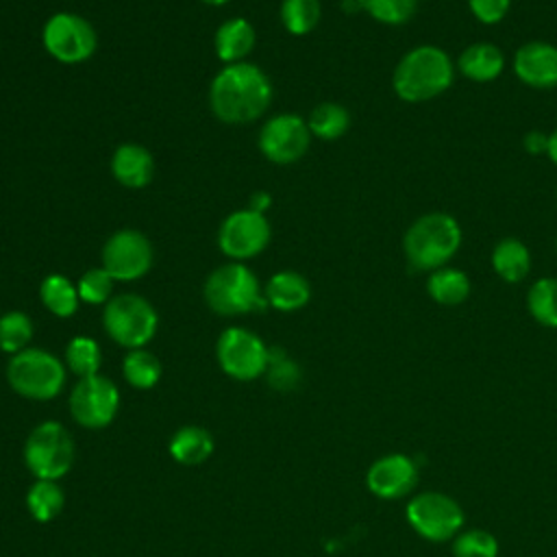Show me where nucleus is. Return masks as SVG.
<instances>
[{
	"instance_id": "obj_26",
	"label": "nucleus",
	"mask_w": 557,
	"mask_h": 557,
	"mask_svg": "<svg viewBox=\"0 0 557 557\" xmlns=\"http://www.w3.org/2000/svg\"><path fill=\"white\" fill-rule=\"evenodd\" d=\"M122 374L126 379L128 385H133L135 389H150L159 383L163 368L161 361L157 359V355H152L146 348H133L126 352L124 361H122Z\"/></svg>"
},
{
	"instance_id": "obj_11",
	"label": "nucleus",
	"mask_w": 557,
	"mask_h": 557,
	"mask_svg": "<svg viewBox=\"0 0 557 557\" xmlns=\"http://www.w3.org/2000/svg\"><path fill=\"white\" fill-rule=\"evenodd\" d=\"M272 228L263 213L252 209H237L228 213L218 228V246L233 261H246L265 250Z\"/></svg>"
},
{
	"instance_id": "obj_22",
	"label": "nucleus",
	"mask_w": 557,
	"mask_h": 557,
	"mask_svg": "<svg viewBox=\"0 0 557 557\" xmlns=\"http://www.w3.org/2000/svg\"><path fill=\"white\" fill-rule=\"evenodd\" d=\"M426 292L437 305L455 307V305H461L470 296V278L463 270L444 265L429 274Z\"/></svg>"
},
{
	"instance_id": "obj_8",
	"label": "nucleus",
	"mask_w": 557,
	"mask_h": 557,
	"mask_svg": "<svg viewBox=\"0 0 557 557\" xmlns=\"http://www.w3.org/2000/svg\"><path fill=\"white\" fill-rule=\"evenodd\" d=\"M405 516L409 527L429 542H448L453 540L463 522L466 513L461 505L444 494V492H420L416 494L407 507Z\"/></svg>"
},
{
	"instance_id": "obj_18",
	"label": "nucleus",
	"mask_w": 557,
	"mask_h": 557,
	"mask_svg": "<svg viewBox=\"0 0 557 557\" xmlns=\"http://www.w3.org/2000/svg\"><path fill=\"white\" fill-rule=\"evenodd\" d=\"M263 294H265L268 307L289 313V311L302 309L309 302L311 285L300 272L281 270L268 278Z\"/></svg>"
},
{
	"instance_id": "obj_38",
	"label": "nucleus",
	"mask_w": 557,
	"mask_h": 557,
	"mask_svg": "<svg viewBox=\"0 0 557 557\" xmlns=\"http://www.w3.org/2000/svg\"><path fill=\"white\" fill-rule=\"evenodd\" d=\"M270 205H272V196L268 191H255L248 200V209H252L257 213H263V215L270 209Z\"/></svg>"
},
{
	"instance_id": "obj_35",
	"label": "nucleus",
	"mask_w": 557,
	"mask_h": 557,
	"mask_svg": "<svg viewBox=\"0 0 557 557\" xmlns=\"http://www.w3.org/2000/svg\"><path fill=\"white\" fill-rule=\"evenodd\" d=\"M78 298L87 305H107L113 296V278L104 268H89L81 274L78 283Z\"/></svg>"
},
{
	"instance_id": "obj_14",
	"label": "nucleus",
	"mask_w": 557,
	"mask_h": 557,
	"mask_svg": "<svg viewBox=\"0 0 557 557\" xmlns=\"http://www.w3.org/2000/svg\"><path fill=\"white\" fill-rule=\"evenodd\" d=\"M259 150L261 154L276 163L289 165L296 163L309 148L311 133L307 120L296 113L272 115L259 131Z\"/></svg>"
},
{
	"instance_id": "obj_3",
	"label": "nucleus",
	"mask_w": 557,
	"mask_h": 557,
	"mask_svg": "<svg viewBox=\"0 0 557 557\" xmlns=\"http://www.w3.org/2000/svg\"><path fill=\"white\" fill-rule=\"evenodd\" d=\"M461 246V228L448 213L433 211L418 218L405 233L403 248L413 270L444 268Z\"/></svg>"
},
{
	"instance_id": "obj_31",
	"label": "nucleus",
	"mask_w": 557,
	"mask_h": 557,
	"mask_svg": "<svg viewBox=\"0 0 557 557\" xmlns=\"http://www.w3.org/2000/svg\"><path fill=\"white\" fill-rule=\"evenodd\" d=\"M33 339V322L24 311H7L0 315V350L17 355Z\"/></svg>"
},
{
	"instance_id": "obj_6",
	"label": "nucleus",
	"mask_w": 557,
	"mask_h": 557,
	"mask_svg": "<svg viewBox=\"0 0 557 557\" xmlns=\"http://www.w3.org/2000/svg\"><path fill=\"white\" fill-rule=\"evenodd\" d=\"M76 448L70 431L54 420L37 424L24 444V461L35 479L59 481L74 466Z\"/></svg>"
},
{
	"instance_id": "obj_37",
	"label": "nucleus",
	"mask_w": 557,
	"mask_h": 557,
	"mask_svg": "<svg viewBox=\"0 0 557 557\" xmlns=\"http://www.w3.org/2000/svg\"><path fill=\"white\" fill-rule=\"evenodd\" d=\"M522 144L531 154H546L548 152V135H544L540 131H529L522 139Z\"/></svg>"
},
{
	"instance_id": "obj_13",
	"label": "nucleus",
	"mask_w": 557,
	"mask_h": 557,
	"mask_svg": "<svg viewBox=\"0 0 557 557\" xmlns=\"http://www.w3.org/2000/svg\"><path fill=\"white\" fill-rule=\"evenodd\" d=\"M152 265V244L135 228H122L109 235L102 246V268L113 281H137Z\"/></svg>"
},
{
	"instance_id": "obj_34",
	"label": "nucleus",
	"mask_w": 557,
	"mask_h": 557,
	"mask_svg": "<svg viewBox=\"0 0 557 557\" xmlns=\"http://www.w3.org/2000/svg\"><path fill=\"white\" fill-rule=\"evenodd\" d=\"M359 7L376 22L398 26L413 17L418 0H359Z\"/></svg>"
},
{
	"instance_id": "obj_30",
	"label": "nucleus",
	"mask_w": 557,
	"mask_h": 557,
	"mask_svg": "<svg viewBox=\"0 0 557 557\" xmlns=\"http://www.w3.org/2000/svg\"><path fill=\"white\" fill-rule=\"evenodd\" d=\"M278 15L287 33L307 35L318 26L322 17V4L320 0H283Z\"/></svg>"
},
{
	"instance_id": "obj_12",
	"label": "nucleus",
	"mask_w": 557,
	"mask_h": 557,
	"mask_svg": "<svg viewBox=\"0 0 557 557\" xmlns=\"http://www.w3.org/2000/svg\"><path fill=\"white\" fill-rule=\"evenodd\" d=\"M120 409L115 383L102 374L78 379L70 394V413L85 429H102L113 422Z\"/></svg>"
},
{
	"instance_id": "obj_24",
	"label": "nucleus",
	"mask_w": 557,
	"mask_h": 557,
	"mask_svg": "<svg viewBox=\"0 0 557 557\" xmlns=\"http://www.w3.org/2000/svg\"><path fill=\"white\" fill-rule=\"evenodd\" d=\"M39 298L44 307L57 318H70L78 309V289L63 274H48L39 285Z\"/></svg>"
},
{
	"instance_id": "obj_17",
	"label": "nucleus",
	"mask_w": 557,
	"mask_h": 557,
	"mask_svg": "<svg viewBox=\"0 0 557 557\" xmlns=\"http://www.w3.org/2000/svg\"><path fill=\"white\" fill-rule=\"evenodd\" d=\"M154 170L152 154L141 144H120L111 157L113 178L128 189H141L150 183Z\"/></svg>"
},
{
	"instance_id": "obj_36",
	"label": "nucleus",
	"mask_w": 557,
	"mask_h": 557,
	"mask_svg": "<svg viewBox=\"0 0 557 557\" xmlns=\"http://www.w3.org/2000/svg\"><path fill=\"white\" fill-rule=\"evenodd\" d=\"M468 4L479 22L498 24L507 15L511 0H468Z\"/></svg>"
},
{
	"instance_id": "obj_19",
	"label": "nucleus",
	"mask_w": 557,
	"mask_h": 557,
	"mask_svg": "<svg viewBox=\"0 0 557 557\" xmlns=\"http://www.w3.org/2000/svg\"><path fill=\"white\" fill-rule=\"evenodd\" d=\"M255 39V28L246 17H231L215 30V54L224 65L239 63L252 52Z\"/></svg>"
},
{
	"instance_id": "obj_41",
	"label": "nucleus",
	"mask_w": 557,
	"mask_h": 557,
	"mask_svg": "<svg viewBox=\"0 0 557 557\" xmlns=\"http://www.w3.org/2000/svg\"><path fill=\"white\" fill-rule=\"evenodd\" d=\"M200 2H205V4H209V7H222V4H226V2H231V0H200Z\"/></svg>"
},
{
	"instance_id": "obj_2",
	"label": "nucleus",
	"mask_w": 557,
	"mask_h": 557,
	"mask_svg": "<svg viewBox=\"0 0 557 557\" xmlns=\"http://www.w3.org/2000/svg\"><path fill=\"white\" fill-rule=\"evenodd\" d=\"M455 78L453 59L437 46H416L394 67L392 87L405 102H426L442 96Z\"/></svg>"
},
{
	"instance_id": "obj_27",
	"label": "nucleus",
	"mask_w": 557,
	"mask_h": 557,
	"mask_svg": "<svg viewBox=\"0 0 557 557\" xmlns=\"http://www.w3.org/2000/svg\"><path fill=\"white\" fill-rule=\"evenodd\" d=\"M63 503H65V496H63V490L57 485V481L35 479V483L26 492V509L37 522L54 520L61 513Z\"/></svg>"
},
{
	"instance_id": "obj_10",
	"label": "nucleus",
	"mask_w": 557,
	"mask_h": 557,
	"mask_svg": "<svg viewBox=\"0 0 557 557\" xmlns=\"http://www.w3.org/2000/svg\"><path fill=\"white\" fill-rule=\"evenodd\" d=\"M215 357L224 374L235 381L259 379L268 368V346L257 333L244 326H228L220 333Z\"/></svg>"
},
{
	"instance_id": "obj_4",
	"label": "nucleus",
	"mask_w": 557,
	"mask_h": 557,
	"mask_svg": "<svg viewBox=\"0 0 557 557\" xmlns=\"http://www.w3.org/2000/svg\"><path fill=\"white\" fill-rule=\"evenodd\" d=\"M202 296L213 313L226 318L263 311L268 307L257 276L239 261L215 268L205 281Z\"/></svg>"
},
{
	"instance_id": "obj_5",
	"label": "nucleus",
	"mask_w": 557,
	"mask_h": 557,
	"mask_svg": "<svg viewBox=\"0 0 557 557\" xmlns=\"http://www.w3.org/2000/svg\"><path fill=\"white\" fill-rule=\"evenodd\" d=\"M11 389L28 400H50L65 383V363L41 348H24L11 355L7 366Z\"/></svg>"
},
{
	"instance_id": "obj_32",
	"label": "nucleus",
	"mask_w": 557,
	"mask_h": 557,
	"mask_svg": "<svg viewBox=\"0 0 557 557\" xmlns=\"http://www.w3.org/2000/svg\"><path fill=\"white\" fill-rule=\"evenodd\" d=\"M300 368L298 363L287 357V352L281 346H270L268 348V368H265V379L268 385L278 389V392H292L300 383Z\"/></svg>"
},
{
	"instance_id": "obj_9",
	"label": "nucleus",
	"mask_w": 557,
	"mask_h": 557,
	"mask_svg": "<svg viewBox=\"0 0 557 557\" xmlns=\"http://www.w3.org/2000/svg\"><path fill=\"white\" fill-rule=\"evenodd\" d=\"M41 44L46 52L59 63L76 65L96 52L98 35L83 15L61 11L50 15L44 24Z\"/></svg>"
},
{
	"instance_id": "obj_21",
	"label": "nucleus",
	"mask_w": 557,
	"mask_h": 557,
	"mask_svg": "<svg viewBox=\"0 0 557 557\" xmlns=\"http://www.w3.org/2000/svg\"><path fill=\"white\" fill-rule=\"evenodd\" d=\"M168 450L172 459L181 466H200L213 453V437L205 426H196V424L181 426L172 435Z\"/></svg>"
},
{
	"instance_id": "obj_15",
	"label": "nucleus",
	"mask_w": 557,
	"mask_h": 557,
	"mask_svg": "<svg viewBox=\"0 0 557 557\" xmlns=\"http://www.w3.org/2000/svg\"><path fill=\"white\" fill-rule=\"evenodd\" d=\"M420 470L413 457L403 453H389L379 457L366 472L368 490L383 500H396L413 492Z\"/></svg>"
},
{
	"instance_id": "obj_7",
	"label": "nucleus",
	"mask_w": 557,
	"mask_h": 557,
	"mask_svg": "<svg viewBox=\"0 0 557 557\" xmlns=\"http://www.w3.org/2000/svg\"><path fill=\"white\" fill-rule=\"evenodd\" d=\"M102 326L115 344L133 350L144 348L154 337L159 318L144 296L117 294L104 305Z\"/></svg>"
},
{
	"instance_id": "obj_39",
	"label": "nucleus",
	"mask_w": 557,
	"mask_h": 557,
	"mask_svg": "<svg viewBox=\"0 0 557 557\" xmlns=\"http://www.w3.org/2000/svg\"><path fill=\"white\" fill-rule=\"evenodd\" d=\"M548 157H550V161L557 165V128L548 135V152H546Z\"/></svg>"
},
{
	"instance_id": "obj_20",
	"label": "nucleus",
	"mask_w": 557,
	"mask_h": 557,
	"mask_svg": "<svg viewBox=\"0 0 557 557\" xmlns=\"http://www.w3.org/2000/svg\"><path fill=\"white\" fill-rule=\"evenodd\" d=\"M459 72L476 83H490L505 70V54L490 41H476L468 46L457 59Z\"/></svg>"
},
{
	"instance_id": "obj_23",
	"label": "nucleus",
	"mask_w": 557,
	"mask_h": 557,
	"mask_svg": "<svg viewBox=\"0 0 557 557\" xmlns=\"http://www.w3.org/2000/svg\"><path fill=\"white\" fill-rule=\"evenodd\" d=\"M492 265L503 281L520 283L531 270L529 248L516 237H505L494 246Z\"/></svg>"
},
{
	"instance_id": "obj_29",
	"label": "nucleus",
	"mask_w": 557,
	"mask_h": 557,
	"mask_svg": "<svg viewBox=\"0 0 557 557\" xmlns=\"http://www.w3.org/2000/svg\"><path fill=\"white\" fill-rule=\"evenodd\" d=\"M527 305L535 322L557 329V278L544 276L529 287Z\"/></svg>"
},
{
	"instance_id": "obj_1",
	"label": "nucleus",
	"mask_w": 557,
	"mask_h": 557,
	"mask_svg": "<svg viewBox=\"0 0 557 557\" xmlns=\"http://www.w3.org/2000/svg\"><path fill=\"white\" fill-rule=\"evenodd\" d=\"M272 102L268 74L248 61L224 65L209 85L211 113L224 124H248L259 120Z\"/></svg>"
},
{
	"instance_id": "obj_16",
	"label": "nucleus",
	"mask_w": 557,
	"mask_h": 557,
	"mask_svg": "<svg viewBox=\"0 0 557 557\" xmlns=\"http://www.w3.org/2000/svg\"><path fill=\"white\" fill-rule=\"evenodd\" d=\"M516 76L537 89L557 85V48L548 41H527L513 54Z\"/></svg>"
},
{
	"instance_id": "obj_33",
	"label": "nucleus",
	"mask_w": 557,
	"mask_h": 557,
	"mask_svg": "<svg viewBox=\"0 0 557 557\" xmlns=\"http://www.w3.org/2000/svg\"><path fill=\"white\" fill-rule=\"evenodd\" d=\"M453 557H498V540L485 529L459 531L453 537Z\"/></svg>"
},
{
	"instance_id": "obj_40",
	"label": "nucleus",
	"mask_w": 557,
	"mask_h": 557,
	"mask_svg": "<svg viewBox=\"0 0 557 557\" xmlns=\"http://www.w3.org/2000/svg\"><path fill=\"white\" fill-rule=\"evenodd\" d=\"M342 9H344L346 13H352V11H361V7H359V0H342Z\"/></svg>"
},
{
	"instance_id": "obj_25",
	"label": "nucleus",
	"mask_w": 557,
	"mask_h": 557,
	"mask_svg": "<svg viewBox=\"0 0 557 557\" xmlns=\"http://www.w3.org/2000/svg\"><path fill=\"white\" fill-rule=\"evenodd\" d=\"M307 126L313 137L331 141L342 137L348 131L350 115H348V109L337 102H320L318 107L311 109L307 117Z\"/></svg>"
},
{
	"instance_id": "obj_28",
	"label": "nucleus",
	"mask_w": 557,
	"mask_h": 557,
	"mask_svg": "<svg viewBox=\"0 0 557 557\" xmlns=\"http://www.w3.org/2000/svg\"><path fill=\"white\" fill-rule=\"evenodd\" d=\"M65 368L76 374L78 379L94 376L100 370L102 363V352L100 346L94 337L89 335H76L67 342L65 346V357H63Z\"/></svg>"
}]
</instances>
